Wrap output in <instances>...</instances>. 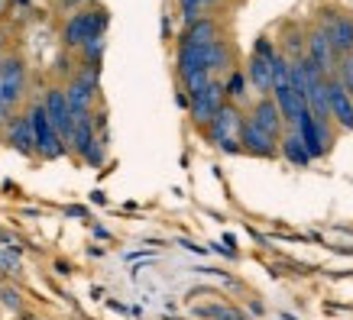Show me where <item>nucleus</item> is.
Listing matches in <instances>:
<instances>
[{
    "label": "nucleus",
    "instance_id": "obj_1",
    "mask_svg": "<svg viewBox=\"0 0 353 320\" xmlns=\"http://www.w3.org/2000/svg\"><path fill=\"white\" fill-rule=\"evenodd\" d=\"M23 85H26V72H23L20 58L0 62V123L10 120L13 107L23 97Z\"/></svg>",
    "mask_w": 353,
    "mask_h": 320
},
{
    "label": "nucleus",
    "instance_id": "obj_2",
    "mask_svg": "<svg viewBox=\"0 0 353 320\" xmlns=\"http://www.w3.org/2000/svg\"><path fill=\"white\" fill-rule=\"evenodd\" d=\"M211 127V142L221 146L224 152H240V129H243V117L234 104H221V110L214 114Z\"/></svg>",
    "mask_w": 353,
    "mask_h": 320
},
{
    "label": "nucleus",
    "instance_id": "obj_3",
    "mask_svg": "<svg viewBox=\"0 0 353 320\" xmlns=\"http://www.w3.org/2000/svg\"><path fill=\"white\" fill-rule=\"evenodd\" d=\"M104 26H108V13L104 10L75 13L72 20L65 23V45L81 49V45L91 43V39H101V36H104Z\"/></svg>",
    "mask_w": 353,
    "mask_h": 320
},
{
    "label": "nucleus",
    "instance_id": "obj_4",
    "mask_svg": "<svg viewBox=\"0 0 353 320\" xmlns=\"http://www.w3.org/2000/svg\"><path fill=\"white\" fill-rule=\"evenodd\" d=\"M30 129H32V146H36V152H39L43 159H59V156L65 152V142L52 129V123H49V117H46L43 104L30 110Z\"/></svg>",
    "mask_w": 353,
    "mask_h": 320
},
{
    "label": "nucleus",
    "instance_id": "obj_5",
    "mask_svg": "<svg viewBox=\"0 0 353 320\" xmlns=\"http://www.w3.org/2000/svg\"><path fill=\"white\" fill-rule=\"evenodd\" d=\"M295 136L301 139V146H305V152H308L311 159L324 156L327 146H331V129H327V123H318V120L308 114V107H305L299 114V120H295Z\"/></svg>",
    "mask_w": 353,
    "mask_h": 320
},
{
    "label": "nucleus",
    "instance_id": "obj_6",
    "mask_svg": "<svg viewBox=\"0 0 353 320\" xmlns=\"http://www.w3.org/2000/svg\"><path fill=\"white\" fill-rule=\"evenodd\" d=\"M94 91H97V72L94 68L81 72V75L68 85L65 100H68V110H72V120L91 117V100H94Z\"/></svg>",
    "mask_w": 353,
    "mask_h": 320
},
{
    "label": "nucleus",
    "instance_id": "obj_7",
    "mask_svg": "<svg viewBox=\"0 0 353 320\" xmlns=\"http://www.w3.org/2000/svg\"><path fill=\"white\" fill-rule=\"evenodd\" d=\"M221 104H224V85H217V81H211L204 91H198V94L188 97L192 120L194 123H201V127H208V123L214 120V114L221 110Z\"/></svg>",
    "mask_w": 353,
    "mask_h": 320
},
{
    "label": "nucleus",
    "instance_id": "obj_8",
    "mask_svg": "<svg viewBox=\"0 0 353 320\" xmlns=\"http://www.w3.org/2000/svg\"><path fill=\"white\" fill-rule=\"evenodd\" d=\"M43 110H46V117H49V123H52V129L59 133V139L68 142L75 123H72V110H68V100H65V91L52 87V91L46 94V100H43Z\"/></svg>",
    "mask_w": 353,
    "mask_h": 320
},
{
    "label": "nucleus",
    "instance_id": "obj_9",
    "mask_svg": "<svg viewBox=\"0 0 353 320\" xmlns=\"http://www.w3.org/2000/svg\"><path fill=\"white\" fill-rule=\"evenodd\" d=\"M324 91H327V110H331V120H337L343 129H353V97L343 91V85L337 78H327L324 81Z\"/></svg>",
    "mask_w": 353,
    "mask_h": 320
},
{
    "label": "nucleus",
    "instance_id": "obj_10",
    "mask_svg": "<svg viewBox=\"0 0 353 320\" xmlns=\"http://www.w3.org/2000/svg\"><path fill=\"white\" fill-rule=\"evenodd\" d=\"M240 149L253 152V156H263V159H272L279 152V139L263 133L259 127H253L250 120H243V129H240Z\"/></svg>",
    "mask_w": 353,
    "mask_h": 320
},
{
    "label": "nucleus",
    "instance_id": "obj_11",
    "mask_svg": "<svg viewBox=\"0 0 353 320\" xmlns=\"http://www.w3.org/2000/svg\"><path fill=\"white\" fill-rule=\"evenodd\" d=\"M308 62L318 65V68H321V75L334 72V65H337V52H334V45H331V39H327V32H324V30L311 32V39H308Z\"/></svg>",
    "mask_w": 353,
    "mask_h": 320
},
{
    "label": "nucleus",
    "instance_id": "obj_12",
    "mask_svg": "<svg viewBox=\"0 0 353 320\" xmlns=\"http://www.w3.org/2000/svg\"><path fill=\"white\" fill-rule=\"evenodd\" d=\"M327 39H331L334 52L337 55H350L353 52V20L350 17H327Z\"/></svg>",
    "mask_w": 353,
    "mask_h": 320
},
{
    "label": "nucleus",
    "instance_id": "obj_13",
    "mask_svg": "<svg viewBox=\"0 0 353 320\" xmlns=\"http://www.w3.org/2000/svg\"><path fill=\"white\" fill-rule=\"evenodd\" d=\"M250 123L253 127H259L263 133H269V136H276L282 133V114H279V107L272 97H263L256 107H253V117H250Z\"/></svg>",
    "mask_w": 353,
    "mask_h": 320
},
{
    "label": "nucleus",
    "instance_id": "obj_14",
    "mask_svg": "<svg viewBox=\"0 0 353 320\" xmlns=\"http://www.w3.org/2000/svg\"><path fill=\"white\" fill-rule=\"evenodd\" d=\"M272 62H276V58H269V55H259V52L250 55L246 75H250V85L256 87L259 94H269V91H272Z\"/></svg>",
    "mask_w": 353,
    "mask_h": 320
},
{
    "label": "nucleus",
    "instance_id": "obj_15",
    "mask_svg": "<svg viewBox=\"0 0 353 320\" xmlns=\"http://www.w3.org/2000/svg\"><path fill=\"white\" fill-rule=\"evenodd\" d=\"M185 45H198V49H204V45L217 43V23L214 20H194L188 23V30H185Z\"/></svg>",
    "mask_w": 353,
    "mask_h": 320
},
{
    "label": "nucleus",
    "instance_id": "obj_16",
    "mask_svg": "<svg viewBox=\"0 0 353 320\" xmlns=\"http://www.w3.org/2000/svg\"><path fill=\"white\" fill-rule=\"evenodd\" d=\"M279 152H282V156H285L295 169H305V165L311 162V156L305 152V146H301V139L295 136V133H289V136L279 139Z\"/></svg>",
    "mask_w": 353,
    "mask_h": 320
},
{
    "label": "nucleus",
    "instance_id": "obj_17",
    "mask_svg": "<svg viewBox=\"0 0 353 320\" xmlns=\"http://www.w3.org/2000/svg\"><path fill=\"white\" fill-rule=\"evenodd\" d=\"M10 142L17 146L20 152H36V146H32V129H30V117H20L10 123Z\"/></svg>",
    "mask_w": 353,
    "mask_h": 320
},
{
    "label": "nucleus",
    "instance_id": "obj_18",
    "mask_svg": "<svg viewBox=\"0 0 353 320\" xmlns=\"http://www.w3.org/2000/svg\"><path fill=\"white\" fill-rule=\"evenodd\" d=\"M20 249L13 246H0V275H20Z\"/></svg>",
    "mask_w": 353,
    "mask_h": 320
},
{
    "label": "nucleus",
    "instance_id": "obj_19",
    "mask_svg": "<svg viewBox=\"0 0 353 320\" xmlns=\"http://www.w3.org/2000/svg\"><path fill=\"white\" fill-rule=\"evenodd\" d=\"M198 317H208V320H246L240 310L224 308V304H208V308H198Z\"/></svg>",
    "mask_w": 353,
    "mask_h": 320
},
{
    "label": "nucleus",
    "instance_id": "obj_20",
    "mask_svg": "<svg viewBox=\"0 0 353 320\" xmlns=\"http://www.w3.org/2000/svg\"><path fill=\"white\" fill-rule=\"evenodd\" d=\"M179 3H182V17H185V23L201 20V13L208 10V7H214V0H179Z\"/></svg>",
    "mask_w": 353,
    "mask_h": 320
},
{
    "label": "nucleus",
    "instance_id": "obj_21",
    "mask_svg": "<svg viewBox=\"0 0 353 320\" xmlns=\"http://www.w3.org/2000/svg\"><path fill=\"white\" fill-rule=\"evenodd\" d=\"M337 81H341L343 91H347V94L353 97V52L341 62V78H337Z\"/></svg>",
    "mask_w": 353,
    "mask_h": 320
},
{
    "label": "nucleus",
    "instance_id": "obj_22",
    "mask_svg": "<svg viewBox=\"0 0 353 320\" xmlns=\"http://www.w3.org/2000/svg\"><path fill=\"white\" fill-rule=\"evenodd\" d=\"M224 94H230L234 100H240V97L246 94V78L243 75H230V81H227V87H224Z\"/></svg>",
    "mask_w": 353,
    "mask_h": 320
},
{
    "label": "nucleus",
    "instance_id": "obj_23",
    "mask_svg": "<svg viewBox=\"0 0 353 320\" xmlns=\"http://www.w3.org/2000/svg\"><path fill=\"white\" fill-rule=\"evenodd\" d=\"M81 49H85V55L91 58V65H97V58H101V52H104V36H101V39H91V43H85Z\"/></svg>",
    "mask_w": 353,
    "mask_h": 320
},
{
    "label": "nucleus",
    "instance_id": "obj_24",
    "mask_svg": "<svg viewBox=\"0 0 353 320\" xmlns=\"http://www.w3.org/2000/svg\"><path fill=\"white\" fill-rule=\"evenodd\" d=\"M0 301H3V304H7L10 310H20L23 308L20 291H13V288H0Z\"/></svg>",
    "mask_w": 353,
    "mask_h": 320
},
{
    "label": "nucleus",
    "instance_id": "obj_25",
    "mask_svg": "<svg viewBox=\"0 0 353 320\" xmlns=\"http://www.w3.org/2000/svg\"><path fill=\"white\" fill-rule=\"evenodd\" d=\"M65 3H85V0H65Z\"/></svg>",
    "mask_w": 353,
    "mask_h": 320
},
{
    "label": "nucleus",
    "instance_id": "obj_26",
    "mask_svg": "<svg viewBox=\"0 0 353 320\" xmlns=\"http://www.w3.org/2000/svg\"><path fill=\"white\" fill-rule=\"evenodd\" d=\"M0 13H3V0H0Z\"/></svg>",
    "mask_w": 353,
    "mask_h": 320
},
{
    "label": "nucleus",
    "instance_id": "obj_27",
    "mask_svg": "<svg viewBox=\"0 0 353 320\" xmlns=\"http://www.w3.org/2000/svg\"><path fill=\"white\" fill-rule=\"evenodd\" d=\"M26 320H36V317H26Z\"/></svg>",
    "mask_w": 353,
    "mask_h": 320
},
{
    "label": "nucleus",
    "instance_id": "obj_28",
    "mask_svg": "<svg viewBox=\"0 0 353 320\" xmlns=\"http://www.w3.org/2000/svg\"><path fill=\"white\" fill-rule=\"evenodd\" d=\"M0 43H3V36H0Z\"/></svg>",
    "mask_w": 353,
    "mask_h": 320
},
{
    "label": "nucleus",
    "instance_id": "obj_29",
    "mask_svg": "<svg viewBox=\"0 0 353 320\" xmlns=\"http://www.w3.org/2000/svg\"><path fill=\"white\" fill-rule=\"evenodd\" d=\"M20 3H26V0H20Z\"/></svg>",
    "mask_w": 353,
    "mask_h": 320
}]
</instances>
